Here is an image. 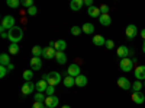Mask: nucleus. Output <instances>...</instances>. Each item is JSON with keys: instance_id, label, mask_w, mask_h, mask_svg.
Masks as SVG:
<instances>
[{"instance_id": "obj_1", "label": "nucleus", "mask_w": 145, "mask_h": 108, "mask_svg": "<svg viewBox=\"0 0 145 108\" xmlns=\"http://www.w3.org/2000/svg\"><path fill=\"white\" fill-rule=\"evenodd\" d=\"M42 79L46 80L50 86H57V85H59V83L63 82L61 80V75H59L58 72H50V73H45Z\"/></svg>"}, {"instance_id": "obj_2", "label": "nucleus", "mask_w": 145, "mask_h": 108, "mask_svg": "<svg viewBox=\"0 0 145 108\" xmlns=\"http://www.w3.org/2000/svg\"><path fill=\"white\" fill-rule=\"evenodd\" d=\"M7 35H9V40L12 42H19L22 38H23V31L20 27H15V28H12L10 31H7Z\"/></svg>"}, {"instance_id": "obj_3", "label": "nucleus", "mask_w": 145, "mask_h": 108, "mask_svg": "<svg viewBox=\"0 0 145 108\" xmlns=\"http://www.w3.org/2000/svg\"><path fill=\"white\" fill-rule=\"evenodd\" d=\"M16 25H15V18L12 16V15H7V16H5L3 19H2V25H0V28H3L5 31L7 29V31H10L12 28H15Z\"/></svg>"}, {"instance_id": "obj_4", "label": "nucleus", "mask_w": 145, "mask_h": 108, "mask_svg": "<svg viewBox=\"0 0 145 108\" xmlns=\"http://www.w3.org/2000/svg\"><path fill=\"white\" fill-rule=\"evenodd\" d=\"M119 67H120V70H123V72H131L132 69H134V60L129 58V57L122 58L120 63H119Z\"/></svg>"}, {"instance_id": "obj_5", "label": "nucleus", "mask_w": 145, "mask_h": 108, "mask_svg": "<svg viewBox=\"0 0 145 108\" xmlns=\"http://www.w3.org/2000/svg\"><path fill=\"white\" fill-rule=\"evenodd\" d=\"M67 75L71 76V78H77V76H80V75H81V73H80V66H78L77 63L70 64L68 69H67Z\"/></svg>"}, {"instance_id": "obj_6", "label": "nucleus", "mask_w": 145, "mask_h": 108, "mask_svg": "<svg viewBox=\"0 0 145 108\" xmlns=\"http://www.w3.org/2000/svg\"><path fill=\"white\" fill-rule=\"evenodd\" d=\"M125 32H126L128 40H134L137 37V34H138V28H137V25H134V23H129V25L126 27Z\"/></svg>"}, {"instance_id": "obj_7", "label": "nucleus", "mask_w": 145, "mask_h": 108, "mask_svg": "<svg viewBox=\"0 0 145 108\" xmlns=\"http://www.w3.org/2000/svg\"><path fill=\"white\" fill-rule=\"evenodd\" d=\"M58 104H59V99H58V97H55V95L46 97V99H45V107H48V108H57Z\"/></svg>"}, {"instance_id": "obj_8", "label": "nucleus", "mask_w": 145, "mask_h": 108, "mask_svg": "<svg viewBox=\"0 0 145 108\" xmlns=\"http://www.w3.org/2000/svg\"><path fill=\"white\" fill-rule=\"evenodd\" d=\"M118 86H119L120 89H123V91H128V89L132 88V83H131L129 79H126V78H119V79H118Z\"/></svg>"}, {"instance_id": "obj_9", "label": "nucleus", "mask_w": 145, "mask_h": 108, "mask_svg": "<svg viewBox=\"0 0 145 108\" xmlns=\"http://www.w3.org/2000/svg\"><path fill=\"white\" fill-rule=\"evenodd\" d=\"M33 89H36V85H33L32 82H25L22 85V93L23 95H29L33 92Z\"/></svg>"}, {"instance_id": "obj_10", "label": "nucleus", "mask_w": 145, "mask_h": 108, "mask_svg": "<svg viewBox=\"0 0 145 108\" xmlns=\"http://www.w3.org/2000/svg\"><path fill=\"white\" fill-rule=\"evenodd\" d=\"M29 64H31V69H32V70H41V67H42L41 57H32L31 62H29Z\"/></svg>"}, {"instance_id": "obj_11", "label": "nucleus", "mask_w": 145, "mask_h": 108, "mask_svg": "<svg viewBox=\"0 0 145 108\" xmlns=\"http://www.w3.org/2000/svg\"><path fill=\"white\" fill-rule=\"evenodd\" d=\"M55 54H57V50L52 48V47H45L44 48V58H46V60L55 58Z\"/></svg>"}, {"instance_id": "obj_12", "label": "nucleus", "mask_w": 145, "mask_h": 108, "mask_svg": "<svg viewBox=\"0 0 145 108\" xmlns=\"http://www.w3.org/2000/svg\"><path fill=\"white\" fill-rule=\"evenodd\" d=\"M118 57L122 60V58H126L128 56H129V50H128V47H125V45H120V47H118Z\"/></svg>"}, {"instance_id": "obj_13", "label": "nucleus", "mask_w": 145, "mask_h": 108, "mask_svg": "<svg viewBox=\"0 0 145 108\" xmlns=\"http://www.w3.org/2000/svg\"><path fill=\"white\" fill-rule=\"evenodd\" d=\"M134 73H135L137 80H145V66H138Z\"/></svg>"}, {"instance_id": "obj_14", "label": "nucleus", "mask_w": 145, "mask_h": 108, "mask_svg": "<svg viewBox=\"0 0 145 108\" xmlns=\"http://www.w3.org/2000/svg\"><path fill=\"white\" fill-rule=\"evenodd\" d=\"M48 82L46 80H44V79H41L39 82H36V91L38 92H42V93H45L46 92V89H48Z\"/></svg>"}, {"instance_id": "obj_15", "label": "nucleus", "mask_w": 145, "mask_h": 108, "mask_svg": "<svg viewBox=\"0 0 145 108\" xmlns=\"http://www.w3.org/2000/svg\"><path fill=\"white\" fill-rule=\"evenodd\" d=\"M84 5V0H71V3H70V7L74 10V12H78Z\"/></svg>"}, {"instance_id": "obj_16", "label": "nucleus", "mask_w": 145, "mask_h": 108, "mask_svg": "<svg viewBox=\"0 0 145 108\" xmlns=\"http://www.w3.org/2000/svg\"><path fill=\"white\" fill-rule=\"evenodd\" d=\"M55 60H57V63H58V64H65V63H67V56H65V53H63V51H57V54H55Z\"/></svg>"}, {"instance_id": "obj_17", "label": "nucleus", "mask_w": 145, "mask_h": 108, "mask_svg": "<svg viewBox=\"0 0 145 108\" xmlns=\"http://www.w3.org/2000/svg\"><path fill=\"white\" fill-rule=\"evenodd\" d=\"M86 85H87V78L84 76V75H80V76L76 78V86H78V88H84Z\"/></svg>"}, {"instance_id": "obj_18", "label": "nucleus", "mask_w": 145, "mask_h": 108, "mask_svg": "<svg viewBox=\"0 0 145 108\" xmlns=\"http://www.w3.org/2000/svg\"><path fill=\"white\" fill-rule=\"evenodd\" d=\"M63 83H64V86H65V88H72V86L76 85V78H71V76L65 75Z\"/></svg>"}, {"instance_id": "obj_19", "label": "nucleus", "mask_w": 145, "mask_h": 108, "mask_svg": "<svg viewBox=\"0 0 145 108\" xmlns=\"http://www.w3.org/2000/svg\"><path fill=\"white\" fill-rule=\"evenodd\" d=\"M93 44L97 45V47H103L106 44V40H105L103 35H94L93 37Z\"/></svg>"}, {"instance_id": "obj_20", "label": "nucleus", "mask_w": 145, "mask_h": 108, "mask_svg": "<svg viewBox=\"0 0 145 108\" xmlns=\"http://www.w3.org/2000/svg\"><path fill=\"white\" fill-rule=\"evenodd\" d=\"M87 13H89V16H91V18H100V15H102V13H100V9L96 7V6L89 7Z\"/></svg>"}, {"instance_id": "obj_21", "label": "nucleus", "mask_w": 145, "mask_h": 108, "mask_svg": "<svg viewBox=\"0 0 145 108\" xmlns=\"http://www.w3.org/2000/svg\"><path fill=\"white\" fill-rule=\"evenodd\" d=\"M132 101L137 102V104H142V102L145 101L144 93H141V92H134V93H132Z\"/></svg>"}, {"instance_id": "obj_22", "label": "nucleus", "mask_w": 145, "mask_h": 108, "mask_svg": "<svg viewBox=\"0 0 145 108\" xmlns=\"http://www.w3.org/2000/svg\"><path fill=\"white\" fill-rule=\"evenodd\" d=\"M55 50L64 53V51L67 50V42H65L64 40H58V41H55Z\"/></svg>"}, {"instance_id": "obj_23", "label": "nucleus", "mask_w": 145, "mask_h": 108, "mask_svg": "<svg viewBox=\"0 0 145 108\" xmlns=\"http://www.w3.org/2000/svg\"><path fill=\"white\" fill-rule=\"evenodd\" d=\"M99 21H100V23H102L103 27H109V25L112 23V18H110V15H100Z\"/></svg>"}, {"instance_id": "obj_24", "label": "nucleus", "mask_w": 145, "mask_h": 108, "mask_svg": "<svg viewBox=\"0 0 145 108\" xmlns=\"http://www.w3.org/2000/svg\"><path fill=\"white\" fill-rule=\"evenodd\" d=\"M81 28H83V32H84V34H87V35H91V34L94 32V25H93V23H90V22L84 23Z\"/></svg>"}, {"instance_id": "obj_25", "label": "nucleus", "mask_w": 145, "mask_h": 108, "mask_svg": "<svg viewBox=\"0 0 145 108\" xmlns=\"http://www.w3.org/2000/svg\"><path fill=\"white\" fill-rule=\"evenodd\" d=\"M32 54H33V57H41V56H44V48L39 45H33L32 47Z\"/></svg>"}, {"instance_id": "obj_26", "label": "nucleus", "mask_w": 145, "mask_h": 108, "mask_svg": "<svg viewBox=\"0 0 145 108\" xmlns=\"http://www.w3.org/2000/svg\"><path fill=\"white\" fill-rule=\"evenodd\" d=\"M10 64V58H9V54H2L0 56V66H9Z\"/></svg>"}, {"instance_id": "obj_27", "label": "nucleus", "mask_w": 145, "mask_h": 108, "mask_svg": "<svg viewBox=\"0 0 145 108\" xmlns=\"http://www.w3.org/2000/svg\"><path fill=\"white\" fill-rule=\"evenodd\" d=\"M32 78H33V70H25L23 72V80L25 82H32Z\"/></svg>"}, {"instance_id": "obj_28", "label": "nucleus", "mask_w": 145, "mask_h": 108, "mask_svg": "<svg viewBox=\"0 0 145 108\" xmlns=\"http://www.w3.org/2000/svg\"><path fill=\"white\" fill-rule=\"evenodd\" d=\"M9 53H10L12 56L18 54V53H19V45H18L16 42H12V44L9 45Z\"/></svg>"}, {"instance_id": "obj_29", "label": "nucleus", "mask_w": 145, "mask_h": 108, "mask_svg": "<svg viewBox=\"0 0 145 108\" xmlns=\"http://www.w3.org/2000/svg\"><path fill=\"white\" fill-rule=\"evenodd\" d=\"M6 5H7L9 7H12V9H16V7H19V6L22 5V2H20V0H7Z\"/></svg>"}, {"instance_id": "obj_30", "label": "nucleus", "mask_w": 145, "mask_h": 108, "mask_svg": "<svg viewBox=\"0 0 145 108\" xmlns=\"http://www.w3.org/2000/svg\"><path fill=\"white\" fill-rule=\"evenodd\" d=\"M45 99H46V95L45 93H42V92L35 93V101L36 102H45Z\"/></svg>"}, {"instance_id": "obj_31", "label": "nucleus", "mask_w": 145, "mask_h": 108, "mask_svg": "<svg viewBox=\"0 0 145 108\" xmlns=\"http://www.w3.org/2000/svg\"><path fill=\"white\" fill-rule=\"evenodd\" d=\"M81 32H83V28H81V27H72V28H71V34L74 35V37H78Z\"/></svg>"}, {"instance_id": "obj_32", "label": "nucleus", "mask_w": 145, "mask_h": 108, "mask_svg": "<svg viewBox=\"0 0 145 108\" xmlns=\"http://www.w3.org/2000/svg\"><path fill=\"white\" fill-rule=\"evenodd\" d=\"M144 85L141 82H134L132 83V89H134V92H141V88H142Z\"/></svg>"}, {"instance_id": "obj_33", "label": "nucleus", "mask_w": 145, "mask_h": 108, "mask_svg": "<svg viewBox=\"0 0 145 108\" xmlns=\"http://www.w3.org/2000/svg\"><path fill=\"white\" fill-rule=\"evenodd\" d=\"M26 13H28L29 16H35L36 13H38V9H36V6H32V7H29V9L26 10Z\"/></svg>"}, {"instance_id": "obj_34", "label": "nucleus", "mask_w": 145, "mask_h": 108, "mask_svg": "<svg viewBox=\"0 0 145 108\" xmlns=\"http://www.w3.org/2000/svg\"><path fill=\"white\" fill-rule=\"evenodd\" d=\"M105 47L107 50H113V47H115V42H113V40H106V44H105Z\"/></svg>"}, {"instance_id": "obj_35", "label": "nucleus", "mask_w": 145, "mask_h": 108, "mask_svg": "<svg viewBox=\"0 0 145 108\" xmlns=\"http://www.w3.org/2000/svg\"><path fill=\"white\" fill-rule=\"evenodd\" d=\"M99 9H100V13L102 15H109V6L107 5H102Z\"/></svg>"}, {"instance_id": "obj_36", "label": "nucleus", "mask_w": 145, "mask_h": 108, "mask_svg": "<svg viewBox=\"0 0 145 108\" xmlns=\"http://www.w3.org/2000/svg\"><path fill=\"white\" fill-rule=\"evenodd\" d=\"M7 72H9V70H7V67H6V66H0V78L3 79V78L7 75Z\"/></svg>"}, {"instance_id": "obj_37", "label": "nucleus", "mask_w": 145, "mask_h": 108, "mask_svg": "<svg viewBox=\"0 0 145 108\" xmlns=\"http://www.w3.org/2000/svg\"><path fill=\"white\" fill-rule=\"evenodd\" d=\"M22 6H25V7H32V6H35L33 5V0H23V2H22Z\"/></svg>"}, {"instance_id": "obj_38", "label": "nucleus", "mask_w": 145, "mask_h": 108, "mask_svg": "<svg viewBox=\"0 0 145 108\" xmlns=\"http://www.w3.org/2000/svg\"><path fill=\"white\" fill-rule=\"evenodd\" d=\"M54 92H55V86H48V89H46V97H51V95H54Z\"/></svg>"}, {"instance_id": "obj_39", "label": "nucleus", "mask_w": 145, "mask_h": 108, "mask_svg": "<svg viewBox=\"0 0 145 108\" xmlns=\"http://www.w3.org/2000/svg\"><path fill=\"white\" fill-rule=\"evenodd\" d=\"M45 107V102H33V105H32V108H44Z\"/></svg>"}, {"instance_id": "obj_40", "label": "nucleus", "mask_w": 145, "mask_h": 108, "mask_svg": "<svg viewBox=\"0 0 145 108\" xmlns=\"http://www.w3.org/2000/svg\"><path fill=\"white\" fill-rule=\"evenodd\" d=\"M84 5L89 6V7H91V6H93V0H84Z\"/></svg>"}, {"instance_id": "obj_41", "label": "nucleus", "mask_w": 145, "mask_h": 108, "mask_svg": "<svg viewBox=\"0 0 145 108\" xmlns=\"http://www.w3.org/2000/svg\"><path fill=\"white\" fill-rule=\"evenodd\" d=\"M13 67H15V66H13V64H12V63H10V64L7 66V70H9V72H10V70H13Z\"/></svg>"}, {"instance_id": "obj_42", "label": "nucleus", "mask_w": 145, "mask_h": 108, "mask_svg": "<svg viewBox=\"0 0 145 108\" xmlns=\"http://www.w3.org/2000/svg\"><path fill=\"white\" fill-rule=\"evenodd\" d=\"M141 37H142V38H144V41H145V29H142V31H141Z\"/></svg>"}, {"instance_id": "obj_43", "label": "nucleus", "mask_w": 145, "mask_h": 108, "mask_svg": "<svg viewBox=\"0 0 145 108\" xmlns=\"http://www.w3.org/2000/svg\"><path fill=\"white\" fill-rule=\"evenodd\" d=\"M50 47H52V48H55V42H54V41H51V42H50Z\"/></svg>"}, {"instance_id": "obj_44", "label": "nucleus", "mask_w": 145, "mask_h": 108, "mask_svg": "<svg viewBox=\"0 0 145 108\" xmlns=\"http://www.w3.org/2000/svg\"><path fill=\"white\" fill-rule=\"evenodd\" d=\"M142 51L145 53V41H144V44H142Z\"/></svg>"}, {"instance_id": "obj_45", "label": "nucleus", "mask_w": 145, "mask_h": 108, "mask_svg": "<svg viewBox=\"0 0 145 108\" xmlns=\"http://www.w3.org/2000/svg\"><path fill=\"white\" fill-rule=\"evenodd\" d=\"M61 108H71L70 105H64V107H61Z\"/></svg>"}, {"instance_id": "obj_46", "label": "nucleus", "mask_w": 145, "mask_h": 108, "mask_svg": "<svg viewBox=\"0 0 145 108\" xmlns=\"http://www.w3.org/2000/svg\"><path fill=\"white\" fill-rule=\"evenodd\" d=\"M44 108H48V107H44Z\"/></svg>"}, {"instance_id": "obj_47", "label": "nucleus", "mask_w": 145, "mask_h": 108, "mask_svg": "<svg viewBox=\"0 0 145 108\" xmlns=\"http://www.w3.org/2000/svg\"><path fill=\"white\" fill-rule=\"evenodd\" d=\"M144 86H145V83H144Z\"/></svg>"}]
</instances>
